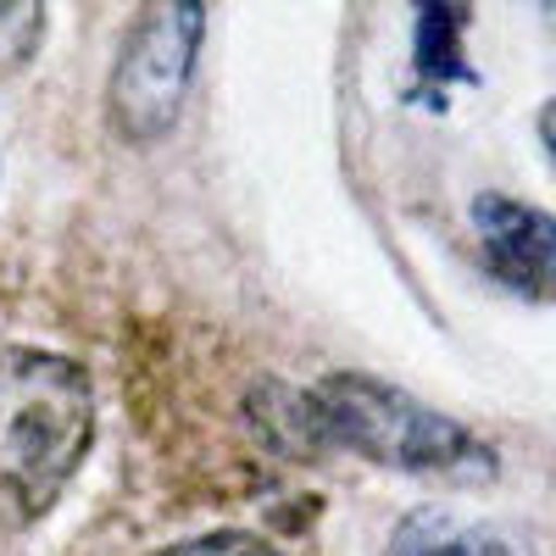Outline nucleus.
<instances>
[{
  "mask_svg": "<svg viewBox=\"0 0 556 556\" xmlns=\"http://www.w3.org/2000/svg\"><path fill=\"white\" fill-rule=\"evenodd\" d=\"M96 445V384L62 351H0V534L39 523Z\"/></svg>",
  "mask_w": 556,
  "mask_h": 556,
  "instance_id": "nucleus-1",
  "label": "nucleus"
},
{
  "mask_svg": "<svg viewBox=\"0 0 556 556\" xmlns=\"http://www.w3.org/2000/svg\"><path fill=\"white\" fill-rule=\"evenodd\" d=\"M306 406H312L317 445L356 451L367 462H379V468L434 479L451 490H479V484H495V473H501L495 451L473 429H462L456 417L424 406L417 395H406L384 379L334 374L317 390H306Z\"/></svg>",
  "mask_w": 556,
  "mask_h": 556,
  "instance_id": "nucleus-2",
  "label": "nucleus"
},
{
  "mask_svg": "<svg viewBox=\"0 0 556 556\" xmlns=\"http://www.w3.org/2000/svg\"><path fill=\"white\" fill-rule=\"evenodd\" d=\"M201 34H206V7L201 0H146L134 12L123 51L106 78V112L123 139H167L178 128L184 96L201 62Z\"/></svg>",
  "mask_w": 556,
  "mask_h": 556,
  "instance_id": "nucleus-3",
  "label": "nucleus"
},
{
  "mask_svg": "<svg viewBox=\"0 0 556 556\" xmlns=\"http://www.w3.org/2000/svg\"><path fill=\"white\" fill-rule=\"evenodd\" d=\"M473 235L513 295L556 301V217L513 195H473Z\"/></svg>",
  "mask_w": 556,
  "mask_h": 556,
  "instance_id": "nucleus-4",
  "label": "nucleus"
},
{
  "mask_svg": "<svg viewBox=\"0 0 556 556\" xmlns=\"http://www.w3.org/2000/svg\"><path fill=\"white\" fill-rule=\"evenodd\" d=\"M468 23L473 0H412V101L445 106L456 84H473Z\"/></svg>",
  "mask_w": 556,
  "mask_h": 556,
  "instance_id": "nucleus-5",
  "label": "nucleus"
},
{
  "mask_svg": "<svg viewBox=\"0 0 556 556\" xmlns=\"http://www.w3.org/2000/svg\"><path fill=\"white\" fill-rule=\"evenodd\" d=\"M384 556H534V545L501 523L451 513V506H417L395 523Z\"/></svg>",
  "mask_w": 556,
  "mask_h": 556,
  "instance_id": "nucleus-6",
  "label": "nucleus"
},
{
  "mask_svg": "<svg viewBox=\"0 0 556 556\" xmlns=\"http://www.w3.org/2000/svg\"><path fill=\"white\" fill-rule=\"evenodd\" d=\"M45 39V0H0V73L34 62Z\"/></svg>",
  "mask_w": 556,
  "mask_h": 556,
  "instance_id": "nucleus-7",
  "label": "nucleus"
},
{
  "mask_svg": "<svg viewBox=\"0 0 556 556\" xmlns=\"http://www.w3.org/2000/svg\"><path fill=\"white\" fill-rule=\"evenodd\" d=\"M156 556H278L267 540L256 534H240V529H217V534H195V540H178Z\"/></svg>",
  "mask_w": 556,
  "mask_h": 556,
  "instance_id": "nucleus-8",
  "label": "nucleus"
},
{
  "mask_svg": "<svg viewBox=\"0 0 556 556\" xmlns=\"http://www.w3.org/2000/svg\"><path fill=\"white\" fill-rule=\"evenodd\" d=\"M534 128H540V146H545V156H551V167H556V96L540 106V123H534Z\"/></svg>",
  "mask_w": 556,
  "mask_h": 556,
  "instance_id": "nucleus-9",
  "label": "nucleus"
},
{
  "mask_svg": "<svg viewBox=\"0 0 556 556\" xmlns=\"http://www.w3.org/2000/svg\"><path fill=\"white\" fill-rule=\"evenodd\" d=\"M523 7H534V12L545 17V28H551V39H556V0H523Z\"/></svg>",
  "mask_w": 556,
  "mask_h": 556,
  "instance_id": "nucleus-10",
  "label": "nucleus"
}]
</instances>
